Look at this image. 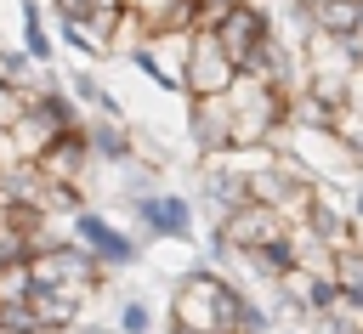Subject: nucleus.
Masks as SVG:
<instances>
[{"label":"nucleus","instance_id":"obj_15","mask_svg":"<svg viewBox=\"0 0 363 334\" xmlns=\"http://www.w3.org/2000/svg\"><path fill=\"white\" fill-rule=\"evenodd\" d=\"M34 294V272H28V255H6L0 260V306H17Z\"/></svg>","mask_w":363,"mask_h":334},{"label":"nucleus","instance_id":"obj_24","mask_svg":"<svg viewBox=\"0 0 363 334\" xmlns=\"http://www.w3.org/2000/svg\"><path fill=\"white\" fill-rule=\"evenodd\" d=\"M289 334H306V328H289Z\"/></svg>","mask_w":363,"mask_h":334},{"label":"nucleus","instance_id":"obj_9","mask_svg":"<svg viewBox=\"0 0 363 334\" xmlns=\"http://www.w3.org/2000/svg\"><path fill=\"white\" fill-rule=\"evenodd\" d=\"M187 136L199 159H216L233 147V108L227 96H187Z\"/></svg>","mask_w":363,"mask_h":334},{"label":"nucleus","instance_id":"obj_13","mask_svg":"<svg viewBox=\"0 0 363 334\" xmlns=\"http://www.w3.org/2000/svg\"><path fill=\"white\" fill-rule=\"evenodd\" d=\"M62 91L85 108V113H108V119H119V96L96 79V68H68V79H62Z\"/></svg>","mask_w":363,"mask_h":334},{"label":"nucleus","instance_id":"obj_2","mask_svg":"<svg viewBox=\"0 0 363 334\" xmlns=\"http://www.w3.org/2000/svg\"><path fill=\"white\" fill-rule=\"evenodd\" d=\"M284 91H272L261 74H238L227 85V108H233V147H267L284 125Z\"/></svg>","mask_w":363,"mask_h":334},{"label":"nucleus","instance_id":"obj_23","mask_svg":"<svg viewBox=\"0 0 363 334\" xmlns=\"http://www.w3.org/2000/svg\"><path fill=\"white\" fill-rule=\"evenodd\" d=\"M295 6H318V0H295Z\"/></svg>","mask_w":363,"mask_h":334},{"label":"nucleus","instance_id":"obj_17","mask_svg":"<svg viewBox=\"0 0 363 334\" xmlns=\"http://www.w3.org/2000/svg\"><path fill=\"white\" fill-rule=\"evenodd\" d=\"M108 328L113 334H153V306L142 294H130V300H119V311L108 317Z\"/></svg>","mask_w":363,"mask_h":334},{"label":"nucleus","instance_id":"obj_8","mask_svg":"<svg viewBox=\"0 0 363 334\" xmlns=\"http://www.w3.org/2000/svg\"><path fill=\"white\" fill-rule=\"evenodd\" d=\"M34 175L45 181V187H62V181H91V170H96V159H91V147H85V130H68V136H51L34 159Z\"/></svg>","mask_w":363,"mask_h":334},{"label":"nucleus","instance_id":"obj_5","mask_svg":"<svg viewBox=\"0 0 363 334\" xmlns=\"http://www.w3.org/2000/svg\"><path fill=\"white\" fill-rule=\"evenodd\" d=\"M233 79H238V68L221 51V40L193 28L187 34V57H182V96H227Z\"/></svg>","mask_w":363,"mask_h":334},{"label":"nucleus","instance_id":"obj_19","mask_svg":"<svg viewBox=\"0 0 363 334\" xmlns=\"http://www.w3.org/2000/svg\"><path fill=\"white\" fill-rule=\"evenodd\" d=\"M23 91H28V85L0 79V125H6V130H11V125H17V113H23Z\"/></svg>","mask_w":363,"mask_h":334},{"label":"nucleus","instance_id":"obj_16","mask_svg":"<svg viewBox=\"0 0 363 334\" xmlns=\"http://www.w3.org/2000/svg\"><path fill=\"white\" fill-rule=\"evenodd\" d=\"M329 130H335V142L352 153V164L363 170V113H357V108H335V113H329Z\"/></svg>","mask_w":363,"mask_h":334},{"label":"nucleus","instance_id":"obj_22","mask_svg":"<svg viewBox=\"0 0 363 334\" xmlns=\"http://www.w3.org/2000/svg\"><path fill=\"white\" fill-rule=\"evenodd\" d=\"M346 209H352V221H357V226H363V187H357V192H352V204H346Z\"/></svg>","mask_w":363,"mask_h":334},{"label":"nucleus","instance_id":"obj_20","mask_svg":"<svg viewBox=\"0 0 363 334\" xmlns=\"http://www.w3.org/2000/svg\"><path fill=\"white\" fill-rule=\"evenodd\" d=\"M85 6H91V0H51V11H57V17H68V23H79V17H85Z\"/></svg>","mask_w":363,"mask_h":334},{"label":"nucleus","instance_id":"obj_6","mask_svg":"<svg viewBox=\"0 0 363 334\" xmlns=\"http://www.w3.org/2000/svg\"><path fill=\"white\" fill-rule=\"evenodd\" d=\"M130 215H136V238H170V243H187V238L199 232V221H193V198H182V192H170V187H153L147 198H136Z\"/></svg>","mask_w":363,"mask_h":334},{"label":"nucleus","instance_id":"obj_12","mask_svg":"<svg viewBox=\"0 0 363 334\" xmlns=\"http://www.w3.org/2000/svg\"><path fill=\"white\" fill-rule=\"evenodd\" d=\"M11 11H17V45H23V57L34 62V68H51V57H57V40H51V28H45V11H40V0H11Z\"/></svg>","mask_w":363,"mask_h":334},{"label":"nucleus","instance_id":"obj_21","mask_svg":"<svg viewBox=\"0 0 363 334\" xmlns=\"http://www.w3.org/2000/svg\"><path fill=\"white\" fill-rule=\"evenodd\" d=\"M6 164H17V147H11V130L0 125V170H6Z\"/></svg>","mask_w":363,"mask_h":334},{"label":"nucleus","instance_id":"obj_1","mask_svg":"<svg viewBox=\"0 0 363 334\" xmlns=\"http://www.w3.org/2000/svg\"><path fill=\"white\" fill-rule=\"evenodd\" d=\"M244 289L227 283L216 266L187 272L170 294V328L176 334H233V311H238Z\"/></svg>","mask_w":363,"mask_h":334},{"label":"nucleus","instance_id":"obj_25","mask_svg":"<svg viewBox=\"0 0 363 334\" xmlns=\"http://www.w3.org/2000/svg\"><path fill=\"white\" fill-rule=\"evenodd\" d=\"M170 334H176V328H170Z\"/></svg>","mask_w":363,"mask_h":334},{"label":"nucleus","instance_id":"obj_11","mask_svg":"<svg viewBox=\"0 0 363 334\" xmlns=\"http://www.w3.org/2000/svg\"><path fill=\"white\" fill-rule=\"evenodd\" d=\"M85 147H91V159L96 164H125V159H136V136H130V125L125 119H108V113H85Z\"/></svg>","mask_w":363,"mask_h":334},{"label":"nucleus","instance_id":"obj_18","mask_svg":"<svg viewBox=\"0 0 363 334\" xmlns=\"http://www.w3.org/2000/svg\"><path fill=\"white\" fill-rule=\"evenodd\" d=\"M233 334H272V311L267 306H255L250 294L238 300V311H233Z\"/></svg>","mask_w":363,"mask_h":334},{"label":"nucleus","instance_id":"obj_14","mask_svg":"<svg viewBox=\"0 0 363 334\" xmlns=\"http://www.w3.org/2000/svg\"><path fill=\"white\" fill-rule=\"evenodd\" d=\"M329 283H335V294H346V300L363 306V249H357V243H352V249H335Z\"/></svg>","mask_w":363,"mask_h":334},{"label":"nucleus","instance_id":"obj_7","mask_svg":"<svg viewBox=\"0 0 363 334\" xmlns=\"http://www.w3.org/2000/svg\"><path fill=\"white\" fill-rule=\"evenodd\" d=\"M210 34L221 40V51L233 57V68L244 74V68H250V62L261 57V45L272 40V17H267V11L255 6V0H233V6H227V17H221V23L210 28Z\"/></svg>","mask_w":363,"mask_h":334},{"label":"nucleus","instance_id":"obj_4","mask_svg":"<svg viewBox=\"0 0 363 334\" xmlns=\"http://www.w3.org/2000/svg\"><path fill=\"white\" fill-rule=\"evenodd\" d=\"M28 272H34V289H102V266L74 243V238H51L28 255Z\"/></svg>","mask_w":363,"mask_h":334},{"label":"nucleus","instance_id":"obj_10","mask_svg":"<svg viewBox=\"0 0 363 334\" xmlns=\"http://www.w3.org/2000/svg\"><path fill=\"white\" fill-rule=\"evenodd\" d=\"M284 232H289L284 215L267 209V204H238V209L221 221V238H227L233 249H261V243H272V238H284Z\"/></svg>","mask_w":363,"mask_h":334},{"label":"nucleus","instance_id":"obj_3","mask_svg":"<svg viewBox=\"0 0 363 334\" xmlns=\"http://www.w3.org/2000/svg\"><path fill=\"white\" fill-rule=\"evenodd\" d=\"M68 238H74L102 272H130V266L142 260V238L125 232V226H113V221H108L102 209H91V204L68 209Z\"/></svg>","mask_w":363,"mask_h":334}]
</instances>
